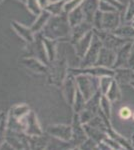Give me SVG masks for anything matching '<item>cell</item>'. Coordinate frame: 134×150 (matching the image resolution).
<instances>
[{
  "label": "cell",
  "mask_w": 134,
  "mask_h": 150,
  "mask_svg": "<svg viewBox=\"0 0 134 150\" xmlns=\"http://www.w3.org/2000/svg\"><path fill=\"white\" fill-rule=\"evenodd\" d=\"M134 18V0H130L125 13V20L132 21Z\"/></svg>",
  "instance_id": "7c38bea8"
},
{
  "label": "cell",
  "mask_w": 134,
  "mask_h": 150,
  "mask_svg": "<svg viewBox=\"0 0 134 150\" xmlns=\"http://www.w3.org/2000/svg\"><path fill=\"white\" fill-rule=\"evenodd\" d=\"M116 61V51L106 47H102L99 53L98 59H97L95 65L96 66H102L106 68H113Z\"/></svg>",
  "instance_id": "7a4b0ae2"
},
{
  "label": "cell",
  "mask_w": 134,
  "mask_h": 150,
  "mask_svg": "<svg viewBox=\"0 0 134 150\" xmlns=\"http://www.w3.org/2000/svg\"><path fill=\"white\" fill-rule=\"evenodd\" d=\"M132 114H133V112L131 111L130 108L127 107V106H124V107H122L119 110V116H120V118L123 120L130 119V118L132 117Z\"/></svg>",
  "instance_id": "4fadbf2b"
},
{
  "label": "cell",
  "mask_w": 134,
  "mask_h": 150,
  "mask_svg": "<svg viewBox=\"0 0 134 150\" xmlns=\"http://www.w3.org/2000/svg\"><path fill=\"white\" fill-rule=\"evenodd\" d=\"M102 47H103V43L101 39L97 35H93L88 53L86 55V63H89V65H95Z\"/></svg>",
  "instance_id": "3957f363"
},
{
  "label": "cell",
  "mask_w": 134,
  "mask_h": 150,
  "mask_svg": "<svg viewBox=\"0 0 134 150\" xmlns=\"http://www.w3.org/2000/svg\"><path fill=\"white\" fill-rule=\"evenodd\" d=\"M113 80L114 77L112 76H102L100 78V91L103 95H106V93L108 92Z\"/></svg>",
  "instance_id": "30bf717a"
},
{
  "label": "cell",
  "mask_w": 134,
  "mask_h": 150,
  "mask_svg": "<svg viewBox=\"0 0 134 150\" xmlns=\"http://www.w3.org/2000/svg\"><path fill=\"white\" fill-rule=\"evenodd\" d=\"M119 24H120V16H119L118 11L103 13L102 30L113 31L117 27H119Z\"/></svg>",
  "instance_id": "5b68a950"
},
{
  "label": "cell",
  "mask_w": 134,
  "mask_h": 150,
  "mask_svg": "<svg viewBox=\"0 0 134 150\" xmlns=\"http://www.w3.org/2000/svg\"><path fill=\"white\" fill-rule=\"evenodd\" d=\"M132 118H133V120H134V112H133V114H132Z\"/></svg>",
  "instance_id": "d6986e66"
},
{
  "label": "cell",
  "mask_w": 134,
  "mask_h": 150,
  "mask_svg": "<svg viewBox=\"0 0 134 150\" xmlns=\"http://www.w3.org/2000/svg\"><path fill=\"white\" fill-rule=\"evenodd\" d=\"M128 68H131L134 70V39L132 41V45H131L130 49V55H129V60H128Z\"/></svg>",
  "instance_id": "2e32d148"
},
{
  "label": "cell",
  "mask_w": 134,
  "mask_h": 150,
  "mask_svg": "<svg viewBox=\"0 0 134 150\" xmlns=\"http://www.w3.org/2000/svg\"><path fill=\"white\" fill-rule=\"evenodd\" d=\"M111 32L119 37L126 38V39H134V28L132 25L119 26Z\"/></svg>",
  "instance_id": "52a82bcc"
},
{
  "label": "cell",
  "mask_w": 134,
  "mask_h": 150,
  "mask_svg": "<svg viewBox=\"0 0 134 150\" xmlns=\"http://www.w3.org/2000/svg\"><path fill=\"white\" fill-rule=\"evenodd\" d=\"M114 79L117 81L118 84H130L134 81V70L128 67L114 69Z\"/></svg>",
  "instance_id": "8992f818"
},
{
  "label": "cell",
  "mask_w": 134,
  "mask_h": 150,
  "mask_svg": "<svg viewBox=\"0 0 134 150\" xmlns=\"http://www.w3.org/2000/svg\"><path fill=\"white\" fill-rule=\"evenodd\" d=\"M93 37V33H92V31H89L88 33H87V35L85 36L83 39L81 40V48H79L78 49V53L80 55H81V57L84 55L85 51L87 50V48H89V45L91 44V38Z\"/></svg>",
  "instance_id": "8fae6325"
},
{
  "label": "cell",
  "mask_w": 134,
  "mask_h": 150,
  "mask_svg": "<svg viewBox=\"0 0 134 150\" xmlns=\"http://www.w3.org/2000/svg\"><path fill=\"white\" fill-rule=\"evenodd\" d=\"M132 21H134V18H133V20H132Z\"/></svg>",
  "instance_id": "ffe728a7"
},
{
  "label": "cell",
  "mask_w": 134,
  "mask_h": 150,
  "mask_svg": "<svg viewBox=\"0 0 134 150\" xmlns=\"http://www.w3.org/2000/svg\"><path fill=\"white\" fill-rule=\"evenodd\" d=\"M96 33H97L96 35L101 39L104 47L112 49L116 52H117V50L120 49L123 45H125L127 42L133 40V39H126V38L119 37V36L115 35L114 33H112L111 31L101 30L100 33H99L98 31H97Z\"/></svg>",
  "instance_id": "6da1fadb"
},
{
  "label": "cell",
  "mask_w": 134,
  "mask_h": 150,
  "mask_svg": "<svg viewBox=\"0 0 134 150\" xmlns=\"http://www.w3.org/2000/svg\"><path fill=\"white\" fill-rule=\"evenodd\" d=\"M101 1H104V2H107V3L111 4V5H113L114 7H116L117 10H124V8H125V6H124L120 1H118V0H101Z\"/></svg>",
  "instance_id": "9a60e30c"
},
{
  "label": "cell",
  "mask_w": 134,
  "mask_h": 150,
  "mask_svg": "<svg viewBox=\"0 0 134 150\" xmlns=\"http://www.w3.org/2000/svg\"><path fill=\"white\" fill-rule=\"evenodd\" d=\"M132 41H129L125 45H123L120 49L117 50V52H116V61L112 69L123 68V67L128 66V60H129V55H130V49H131V45H132Z\"/></svg>",
  "instance_id": "277c9868"
},
{
  "label": "cell",
  "mask_w": 134,
  "mask_h": 150,
  "mask_svg": "<svg viewBox=\"0 0 134 150\" xmlns=\"http://www.w3.org/2000/svg\"><path fill=\"white\" fill-rule=\"evenodd\" d=\"M131 25H132L133 28H134V21H132V22H131Z\"/></svg>",
  "instance_id": "ac0fdd59"
},
{
  "label": "cell",
  "mask_w": 134,
  "mask_h": 150,
  "mask_svg": "<svg viewBox=\"0 0 134 150\" xmlns=\"http://www.w3.org/2000/svg\"><path fill=\"white\" fill-rule=\"evenodd\" d=\"M130 85L132 86V87H134V81H132V82H131V83H130Z\"/></svg>",
  "instance_id": "e0dca14e"
},
{
  "label": "cell",
  "mask_w": 134,
  "mask_h": 150,
  "mask_svg": "<svg viewBox=\"0 0 134 150\" xmlns=\"http://www.w3.org/2000/svg\"><path fill=\"white\" fill-rule=\"evenodd\" d=\"M106 96L109 98V100L111 102H114V101H119L121 99V90L119 88V84L117 83V81L114 79L113 82H112L110 88H109L108 92L106 93Z\"/></svg>",
  "instance_id": "ba28073f"
},
{
  "label": "cell",
  "mask_w": 134,
  "mask_h": 150,
  "mask_svg": "<svg viewBox=\"0 0 134 150\" xmlns=\"http://www.w3.org/2000/svg\"><path fill=\"white\" fill-rule=\"evenodd\" d=\"M99 10L102 11L103 13H106V12H114V11H117L116 7H114L111 4L107 3V2L104 1H100L99 3Z\"/></svg>",
  "instance_id": "5bb4252c"
},
{
  "label": "cell",
  "mask_w": 134,
  "mask_h": 150,
  "mask_svg": "<svg viewBox=\"0 0 134 150\" xmlns=\"http://www.w3.org/2000/svg\"><path fill=\"white\" fill-rule=\"evenodd\" d=\"M111 101L109 100V98L106 95L102 94L101 99H100V107L101 111L103 112V114L108 117L109 119L111 118Z\"/></svg>",
  "instance_id": "9c48e42d"
}]
</instances>
